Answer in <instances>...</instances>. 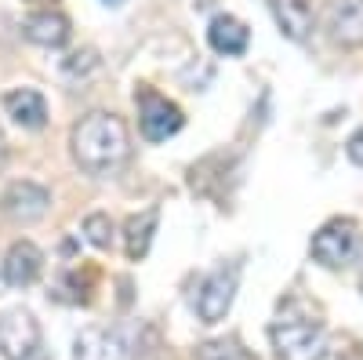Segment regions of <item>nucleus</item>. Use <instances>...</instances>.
Instances as JSON below:
<instances>
[{"instance_id":"obj_14","label":"nucleus","mask_w":363,"mask_h":360,"mask_svg":"<svg viewBox=\"0 0 363 360\" xmlns=\"http://www.w3.org/2000/svg\"><path fill=\"white\" fill-rule=\"evenodd\" d=\"M207 40L218 55H244L247 51V40H251V29L233 18V15H218L215 22L207 26Z\"/></svg>"},{"instance_id":"obj_9","label":"nucleus","mask_w":363,"mask_h":360,"mask_svg":"<svg viewBox=\"0 0 363 360\" xmlns=\"http://www.w3.org/2000/svg\"><path fill=\"white\" fill-rule=\"evenodd\" d=\"M330 40L342 48H363V0H330L327 4Z\"/></svg>"},{"instance_id":"obj_13","label":"nucleus","mask_w":363,"mask_h":360,"mask_svg":"<svg viewBox=\"0 0 363 360\" xmlns=\"http://www.w3.org/2000/svg\"><path fill=\"white\" fill-rule=\"evenodd\" d=\"M4 109L8 116L15 120V124L29 128V131H40L48 124V102L40 92H33V87H18V92H8L4 95Z\"/></svg>"},{"instance_id":"obj_5","label":"nucleus","mask_w":363,"mask_h":360,"mask_svg":"<svg viewBox=\"0 0 363 360\" xmlns=\"http://www.w3.org/2000/svg\"><path fill=\"white\" fill-rule=\"evenodd\" d=\"M0 353L4 360H48L40 324L29 310H8L0 317Z\"/></svg>"},{"instance_id":"obj_3","label":"nucleus","mask_w":363,"mask_h":360,"mask_svg":"<svg viewBox=\"0 0 363 360\" xmlns=\"http://www.w3.org/2000/svg\"><path fill=\"white\" fill-rule=\"evenodd\" d=\"M142 327L138 324H116V327H87L77 335L73 360H131L138 356Z\"/></svg>"},{"instance_id":"obj_16","label":"nucleus","mask_w":363,"mask_h":360,"mask_svg":"<svg viewBox=\"0 0 363 360\" xmlns=\"http://www.w3.org/2000/svg\"><path fill=\"white\" fill-rule=\"evenodd\" d=\"M84 233H87V240H91L95 248H109V244H113V222H109V215H102V212H95V215L84 219Z\"/></svg>"},{"instance_id":"obj_11","label":"nucleus","mask_w":363,"mask_h":360,"mask_svg":"<svg viewBox=\"0 0 363 360\" xmlns=\"http://www.w3.org/2000/svg\"><path fill=\"white\" fill-rule=\"evenodd\" d=\"M40 266H44V255L33 240H15L4 258V280L11 288H29L40 277Z\"/></svg>"},{"instance_id":"obj_18","label":"nucleus","mask_w":363,"mask_h":360,"mask_svg":"<svg viewBox=\"0 0 363 360\" xmlns=\"http://www.w3.org/2000/svg\"><path fill=\"white\" fill-rule=\"evenodd\" d=\"M95 66H99V55H95V51H77V55H69L66 73H77V70H95Z\"/></svg>"},{"instance_id":"obj_15","label":"nucleus","mask_w":363,"mask_h":360,"mask_svg":"<svg viewBox=\"0 0 363 360\" xmlns=\"http://www.w3.org/2000/svg\"><path fill=\"white\" fill-rule=\"evenodd\" d=\"M157 222H160V212L157 207H145V212L131 215L128 226H124V251L131 262H142L149 255V244H153V233H157Z\"/></svg>"},{"instance_id":"obj_4","label":"nucleus","mask_w":363,"mask_h":360,"mask_svg":"<svg viewBox=\"0 0 363 360\" xmlns=\"http://www.w3.org/2000/svg\"><path fill=\"white\" fill-rule=\"evenodd\" d=\"M359 248H363V236H359V226L352 219H330L323 222L316 233H313V258L327 269H345L359 258Z\"/></svg>"},{"instance_id":"obj_6","label":"nucleus","mask_w":363,"mask_h":360,"mask_svg":"<svg viewBox=\"0 0 363 360\" xmlns=\"http://www.w3.org/2000/svg\"><path fill=\"white\" fill-rule=\"evenodd\" d=\"M135 102H138V128H142L145 142H167L171 135L182 131V124H186L182 109L145 84L135 92Z\"/></svg>"},{"instance_id":"obj_20","label":"nucleus","mask_w":363,"mask_h":360,"mask_svg":"<svg viewBox=\"0 0 363 360\" xmlns=\"http://www.w3.org/2000/svg\"><path fill=\"white\" fill-rule=\"evenodd\" d=\"M102 4H109V8H120V4H124V0H102Z\"/></svg>"},{"instance_id":"obj_17","label":"nucleus","mask_w":363,"mask_h":360,"mask_svg":"<svg viewBox=\"0 0 363 360\" xmlns=\"http://www.w3.org/2000/svg\"><path fill=\"white\" fill-rule=\"evenodd\" d=\"M200 360H251L236 342H203L200 346Z\"/></svg>"},{"instance_id":"obj_1","label":"nucleus","mask_w":363,"mask_h":360,"mask_svg":"<svg viewBox=\"0 0 363 360\" xmlns=\"http://www.w3.org/2000/svg\"><path fill=\"white\" fill-rule=\"evenodd\" d=\"M73 142V160L84 175L91 178H106L113 175L131 153V138H128V124L116 113H87L69 135Z\"/></svg>"},{"instance_id":"obj_7","label":"nucleus","mask_w":363,"mask_h":360,"mask_svg":"<svg viewBox=\"0 0 363 360\" xmlns=\"http://www.w3.org/2000/svg\"><path fill=\"white\" fill-rule=\"evenodd\" d=\"M236 288H240V266L229 262V266H218L215 273H207L200 291H196V313L203 324H218L229 306H233V298H236Z\"/></svg>"},{"instance_id":"obj_21","label":"nucleus","mask_w":363,"mask_h":360,"mask_svg":"<svg viewBox=\"0 0 363 360\" xmlns=\"http://www.w3.org/2000/svg\"><path fill=\"white\" fill-rule=\"evenodd\" d=\"M0 164H4V135H0Z\"/></svg>"},{"instance_id":"obj_8","label":"nucleus","mask_w":363,"mask_h":360,"mask_svg":"<svg viewBox=\"0 0 363 360\" xmlns=\"http://www.w3.org/2000/svg\"><path fill=\"white\" fill-rule=\"evenodd\" d=\"M0 207H4V215H8L11 222L29 226V222H37V219L48 215L51 193H48L44 186L26 182V178H22V182H11V186L4 190V197H0Z\"/></svg>"},{"instance_id":"obj_12","label":"nucleus","mask_w":363,"mask_h":360,"mask_svg":"<svg viewBox=\"0 0 363 360\" xmlns=\"http://www.w3.org/2000/svg\"><path fill=\"white\" fill-rule=\"evenodd\" d=\"M26 40H33L40 48H62L69 40V18L62 11H55V8H44V11H33L26 22Z\"/></svg>"},{"instance_id":"obj_19","label":"nucleus","mask_w":363,"mask_h":360,"mask_svg":"<svg viewBox=\"0 0 363 360\" xmlns=\"http://www.w3.org/2000/svg\"><path fill=\"white\" fill-rule=\"evenodd\" d=\"M345 153H349V160L356 164V168H363V128L349 138V146H345Z\"/></svg>"},{"instance_id":"obj_10","label":"nucleus","mask_w":363,"mask_h":360,"mask_svg":"<svg viewBox=\"0 0 363 360\" xmlns=\"http://www.w3.org/2000/svg\"><path fill=\"white\" fill-rule=\"evenodd\" d=\"M269 11L287 40L301 44L313 33V0H269Z\"/></svg>"},{"instance_id":"obj_2","label":"nucleus","mask_w":363,"mask_h":360,"mask_svg":"<svg viewBox=\"0 0 363 360\" xmlns=\"http://www.w3.org/2000/svg\"><path fill=\"white\" fill-rule=\"evenodd\" d=\"M269 339L280 360H323V349H327L323 324L313 317H294V313L272 320Z\"/></svg>"}]
</instances>
